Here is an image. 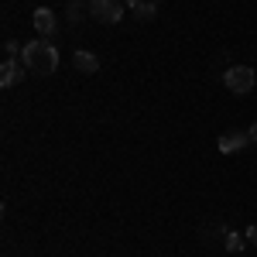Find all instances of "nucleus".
<instances>
[{
    "label": "nucleus",
    "mask_w": 257,
    "mask_h": 257,
    "mask_svg": "<svg viewBox=\"0 0 257 257\" xmlns=\"http://www.w3.org/2000/svg\"><path fill=\"white\" fill-rule=\"evenodd\" d=\"M24 65L38 76H52L59 69V48L52 45L48 38H38V41H28L24 45Z\"/></svg>",
    "instance_id": "1"
},
{
    "label": "nucleus",
    "mask_w": 257,
    "mask_h": 257,
    "mask_svg": "<svg viewBox=\"0 0 257 257\" xmlns=\"http://www.w3.org/2000/svg\"><path fill=\"white\" fill-rule=\"evenodd\" d=\"M223 82H226V89L230 93H250L254 89V82H257V76H254V69L250 65H233V69H226V76H223Z\"/></svg>",
    "instance_id": "2"
},
{
    "label": "nucleus",
    "mask_w": 257,
    "mask_h": 257,
    "mask_svg": "<svg viewBox=\"0 0 257 257\" xmlns=\"http://www.w3.org/2000/svg\"><path fill=\"white\" fill-rule=\"evenodd\" d=\"M89 14L103 24H117L123 18V0H89Z\"/></svg>",
    "instance_id": "3"
},
{
    "label": "nucleus",
    "mask_w": 257,
    "mask_h": 257,
    "mask_svg": "<svg viewBox=\"0 0 257 257\" xmlns=\"http://www.w3.org/2000/svg\"><path fill=\"white\" fill-rule=\"evenodd\" d=\"M250 144V134L247 131H226L223 138H219V151L223 155H233V151H243Z\"/></svg>",
    "instance_id": "4"
},
{
    "label": "nucleus",
    "mask_w": 257,
    "mask_h": 257,
    "mask_svg": "<svg viewBox=\"0 0 257 257\" xmlns=\"http://www.w3.org/2000/svg\"><path fill=\"white\" fill-rule=\"evenodd\" d=\"M72 65L79 69L82 76H96V72H99V59L93 55V52H82V48L72 55Z\"/></svg>",
    "instance_id": "5"
},
{
    "label": "nucleus",
    "mask_w": 257,
    "mask_h": 257,
    "mask_svg": "<svg viewBox=\"0 0 257 257\" xmlns=\"http://www.w3.org/2000/svg\"><path fill=\"white\" fill-rule=\"evenodd\" d=\"M35 31H38L41 38H48V35L55 31V14H52L48 7H38V11H35Z\"/></svg>",
    "instance_id": "6"
},
{
    "label": "nucleus",
    "mask_w": 257,
    "mask_h": 257,
    "mask_svg": "<svg viewBox=\"0 0 257 257\" xmlns=\"http://www.w3.org/2000/svg\"><path fill=\"white\" fill-rule=\"evenodd\" d=\"M155 11H158V4H155V0H141L138 7H134L138 21H151V18H155Z\"/></svg>",
    "instance_id": "7"
},
{
    "label": "nucleus",
    "mask_w": 257,
    "mask_h": 257,
    "mask_svg": "<svg viewBox=\"0 0 257 257\" xmlns=\"http://www.w3.org/2000/svg\"><path fill=\"white\" fill-rule=\"evenodd\" d=\"M18 79H21L18 65H14V59H7V62H4V76H0V82H4V86H14Z\"/></svg>",
    "instance_id": "8"
},
{
    "label": "nucleus",
    "mask_w": 257,
    "mask_h": 257,
    "mask_svg": "<svg viewBox=\"0 0 257 257\" xmlns=\"http://www.w3.org/2000/svg\"><path fill=\"white\" fill-rule=\"evenodd\" d=\"M223 247H226L230 254H237V250H243V237H240V233H226V237H223Z\"/></svg>",
    "instance_id": "9"
},
{
    "label": "nucleus",
    "mask_w": 257,
    "mask_h": 257,
    "mask_svg": "<svg viewBox=\"0 0 257 257\" xmlns=\"http://www.w3.org/2000/svg\"><path fill=\"white\" fill-rule=\"evenodd\" d=\"M14 52H18V41H14V38H7V41H4V55H7V59H11V55H14Z\"/></svg>",
    "instance_id": "10"
},
{
    "label": "nucleus",
    "mask_w": 257,
    "mask_h": 257,
    "mask_svg": "<svg viewBox=\"0 0 257 257\" xmlns=\"http://www.w3.org/2000/svg\"><path fill=\"white\" fill-rule=\"evenodd\" d=\"M247 240H250V243H257V223H254V226H247Z\"/></svg>",
    "instance_id": "11"
},
{
    "label": "nucleus",
    "mask_w": 257,
    "mask_h": 257,
    "mask_svg": "<svg viewBox=\"0 0 257 257\" xmlns=\"http://www.w3.org/2000/svg\"><path fill=\"white\" fill-rule=\"evenodd\" d=\"M247 134H250V141H257V123L250 127V131H247Z\"/></svg>",
    "instance_id": "12"
},
{
    "label": "nucleus",
    "mask_w": 257,
    "mask_h": 257,
    "mask_svg": "<svg viewBox=\"0 0 257 257\" xmlns=\"http://www.w3.org/2000/svg\"><path fill=\"white\" fill-rule=\"evenodd\" d=\"M123 4H127V7H138V4H141V0H123Z\"/></svg>",
    "instance_id": "13"
},
{
    "label": "nucleus",
    "mask_w": 257,
    "mask_h": 257,
    "mask_svg": "<svg viewBox=\"0 0 257 257\" xmlns=\"http://www.w3.org/2000/svg\"><path fill=\"white\" fill-rule=\"evenodd\" d=\"M155 4H158V0H155Z\"/></svg>",
    "instance_id": "14"
}]
</instances>
